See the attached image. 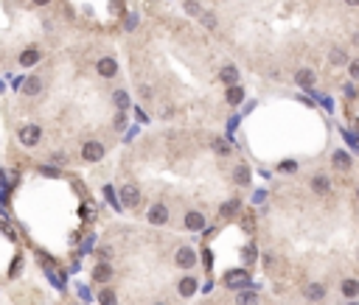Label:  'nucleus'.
I'll use <instances>...</instances> for the list:
<instances>
[{
  "instance_id": "f257e3e1",
  "label": "nucleus",
  "mask_w": 359,
  "mask_h": 305,
  "mask_svg": "<svg viewBox=\"0 0 359 305\" xmlns=\"http://www.w3.org/2000/svg\"><path fill=\"white\" fill-rule=\"evenodd\" d=\"M225 286H227V288H247V286H250L247 269H230V272L225 275Z\"/></svg>"
},
{
  "instance_id": "f03ea898",
  "label": "nucleus",
  "mask_w": 359,
  "mask_h": 305,
  "mask_svg": "<svg viewBox=\"0 0 359 305\" xmlns=\"http://www.w3.org/2000/svg\"><path fill=\"white\" fill-rule=\"evenodd\" d=\"M39 138H43V129H39V126H34V123H31V126H23V129H20V143L28 146V149H31V146H37Z\"/></svg>"
},
{
  "instance_id": "7ed1b4c3",
  "label": "nucleus",
  "mask_w": 359,
  "mask_h": 305,
  "mask_svg": "<svg viewBox=\"0 0 359 305\" xmlns=\"http://www.w3.org/2000/svg\"><path fill=\"white\" fill-rule=\"evenodd\" d=\"M82 157H85L87 162H98V160H104V146L98 143V140H90V143L82 146Z\"/></svg>"
},
{
  "instance_id": "20e7f679",
  "label": "nucleus",
  "mask_w": 359,
  "mask_h": 305,
  "mask_svg": "<svg viewBox=\"0 0 359 305\" xmlns=\"http://www.w3.org/2000/svg\"><path fill=\"white\" fill-rule=\"evenodd\" d=\"M118 199H121L124 207H138V202H140V191H138L135 185H124L121 193H118Z\"/></svg>"
},
{
  "instance_id": "39448f33",
  "label": "nucleus",
  "mask_w": 359,
  "mask_h": 305,
  "mask_svg": "<svg viewBox=\"0 0 359 305\" xmlns=\"http://www.w3.org/2000/svg\"><path fill=\"white\" fill-rule=\"evenodd\" d=\"M169 222V207H166L163 202H157V204H152V207H149V224H166Z\"/></svg>"
},
{
  "instance_id": "423d86ee",
  "label": "nucleus",
  "mask_w": 359,
  "mask_h": 305,
  "mask_svg": "<svg viewBox=\"0 0 359 305\" xmlns=\"http://www.w3.org/2000/svg\"><path fill=\"white\" fill-rule=\"evenodd\" d=\"M174 260H177L180 269H191V266L196 264V255H194V249H188V246H180L177 255H174Z\"/></svg>"
},
{
  "instance_id": "0eeeda50",
  "label": "nucleus",
  "mask_w": 359,
  "mask_h": 305,
  "mask_svg": "<svg viewBox=\"0 0 359 305\" xmlns=\"http://www.w3.org/2000/svg\"><path fill=\"white\" fill-rule=\"evenodd\" d=\"M96 70H98V76H101V78H112L118 73V62L112 59V56H104V59L96 65Z\"/></svg>"
},
{
  "instance_id": "6e6552de",
  "label": "nucleus",
  "mask_w": 359,
  "mask_h": 305,
  "mask_svg": "<svg viewBox=\"0 0 359 305\" xmlns=\"http://www.w3.org/2000/svg\"><path fill=\"white\" fill-rule=\"evenodd\" d=\"M311 191H314L317 196H326V193L331 191L329 177H326V173H314V177H311Z\"/></svg>"
},
{
  "instance_id": "1a4fd4ad",
  "label": "nucleus",
  "mask_w": 359,
  "mask_h": 305,
  "mask_svg": "<svg viewBox=\"0 0 359 305\" xmlns=\"http://www.w3.org/2000/svg\"><path fill=\"white\" fill-rule=\"evenodd\" d=\"M185 227H188L191 233H202V230H205V215L196 213V210H191V213L185 215Z\"/></svg>"
},
{
  "instance_id": "9d476101",
  "label": "nucleus",
  "mask_w": 359,
  "mask_h": 305,
  "mask_svg": "<svg viewBox=\"0 0 359 305\" xmlns=\"http://www.w3.org/2000/svg\"><path fill=\"white\" fill-rule=\"evenodd\" d=\"M93 280L96 283H110L112 280V266L107 264V260H101V264L93 269Z\"/></svg>"
},
{
  "instance_id": "9b49d317",
  "label": "nucleus",
  "mask_w": 359,
  "mask_h": 305,
  "mask_svg": "<svg viewBox=\"0 0 359 305\" xmlns=\"http://www.w3.org/2000/svg\"><path fill=\"white\" fill-rule=\"evenodd\" d=\"M20 90H23L25 96H39V90H43V78H39V76H31V78H25Z\"/></svg>"
},
{
  "instance_id": "f8f14e48",
  "label": "nucleus",
  "mask_w": 359,
  "mask_h": 305,
  "mask_svg": "<svg viewBox=\"0 0 359 305\" xmlns=\"http://www.w3.org/2000/svg\"><path fill=\"white\" fill-rule=\"evenodd\" d=\"M39 59H43V54H39L37 48H25L23 54H20V65H23V67H31V65H37Z\"/></svg>"
},
{
  "instance_id": "ddd939ff",
  "label": "nucleus",
  "mask_w": 359,
  "mask_h": 305,
  "mask_svg": "<svg viewBox=\"0 0 359 305\" xmlns=\"http://www.w3.org/2000/svg\"><path fill=\"white\" fill-rule=\"evenodd\" d=\"M295 84L303 87V90L314 87V73H311V70H298V73H295Z\"/></svg>"
},
{
  "instance_id": "4468645a",
  "label": "nucleus",
  "mask_w": 359,
  "mask_h": 305,
  "mask_svg": "<svg viewBox=\"0 0 359 305\" xmlns=\"http://www.w3.org/2000/svg\"><path fill=\"white\" fill-rule=\"evenodd\" d=\"M219 78H222L225 84H230V87H233V84H238V70H236V65H225V67H222V73H219Z\"/></svg>"
},
{
  "instance_id": "2eb2a0df",
  "label": "nucleus",
  "mask_w": 359,
  "mask_h": 305,
  "mask_svg": "<svg viewBox=\"0 0 359 305\" xmlns=\"http://www.w3.org/2000/svg\"><path fill=\"white\" fill-rule=\"evenodd\" d=\"M306 297H309L311 302L323 299V297H326V286H320V283H311V286H306Z\"/></svg>"
},
{
  "instance_id": "dca6fc26",
  "label": "nucleus",
  "mask_w": 359,
  "mask_h": 305,
  "mask_svg": "<svg viewBox=\"0 0 359 305\" xmlns=\"http://www.w3.org/2000/svg\"><path fill=\"white\" fill-rule=\"evenodd\" d=\"M242 101H244V87L233 84L230 90H227V104H233V107H236V104H242Z\"/></svg>"
},
{
  "instance_id": "f3484780",
  "label": "nucleus",
  "mask_w": 359,
  "mask_h": 305,
  "mask_svg": "<svg viewBox=\"0 0 359 305\" xmlns=\"http://www.w3.org/2000/svg\"><path fill=\"white\" fill-rule=\"evenodd\" d=\"M334 168H340V171H345V168H351V154H345V151H334Z\"/></svg>"
},
{
  "instance_id": "a211bd4d",
  "label": "nucleus",
  "mask_w": 359,
  "mask_h": 305,
  "mask_svg": "<svg viewBox=\"0 0 359 305\" xmlns=\"http://www.w3.org/2000/svg\"><path fill=\"white\" fill-rule=\"evenodd\" d=\"M104 196H107V202H110V204H112V207H115V210H124L121 199H118V191H115V188H112V185H107V188H104Z\"/></svg>"
},
{
  "instance_id": "6ab92c4d",
  "label": "nucleus",
  "mask_w": 359,
  "mask_h": 305,
  "mask_svg": "<svg viewBox=\"0 0 359 305\" xmlns=\"http://www.w3.org/2000/svg\"><path fill=\"white\" fill-rule=\"evenodd\" d=\"M98 302L101 305H118V297H115L112 288H101V291H98Z\"/></svg>"
},
{
  "instance_id": "aec40b11",
  "label": "nucleus",
  "mask_w": 359,
  "mask_h": 305,
  "mask_svg": "<svg viewBox=\"0 0 359 305\" xmlns=\"http://www.w3.org/2000/svg\"><path fill=\"white\" fill-rule=\"evenodd\" d=\"M236 305H258V294L256 291H242L236 297Z\"/></svg>"
},
{
  "instance_id": "412c9836",
  "label": "nucleus",
  "mask_w": 359,
  "mask_h": 305,
  "mask_svg": "<svg viewBox=\"0 0 359 305\" xmlns=\"http://www.w3.org/2000/svg\"><path fill=\"white\" fill-rule=\"evenodd\" d=\"M213 151H216V154L219 157H227L230 154V143H227V140H222V138H213Z\"/></svg>"
},
{
  "instance_id": "4be33fe9",
  "label": "nucleus",
  "mask_w": 359,
  "mask_h": 305,
  "mask_svg": "<svg viewBox=\"0 0 359 305\" xmlns=\"http://www.w3.org/2000/svg\"><path fill=\"white\" fill-rule=\"evenodd\" d=\"M219 213H222V219H230V215H236V213H238V199H230V202H225Z\"/></svg>"
},
{
  "instance_id": "5701e85b",
  "label": "nucleus",
  "mask_w": 359,
  "mask_h": 305,
  "mask_svg": "<svg viewBox=\"0 0 359 305\" xmlns=\"http://www.w3.org/2000/svg\"><path fill=\"white\" fill-rule=\"evenodd\" d=\"M194 291H196V280H194V277H185V280H180V294H183V297H191Z\"/></svg>"
},
{
  "instance_id": "b1692460",
  "label": "nucleus",
  "mask_w": 359,
  "mask_h": 305,
  "mask_svg": "<svg viewBox=\"0 0 359 305\" xmlns=\"http://www.w3.org/2000/svg\"><path fill=\"white\" fill-rule=\"evenodd\" d=\"M112 101H115V107L121 109V112H127L129 109V96L124 90H115V96H112Z\"/></svg>"
},
{
  "instance_id": "393cba45",
  "label": "nucleus",
  "mask_w": 359,
  "mask_h": 305,
  "mask_svg": "<svg viewBox=\"0 0 359 305\" xmlns=\"http://www.w3.org/2000/svg\"><path fill=\"white\" fill-rule=\"evenodd\" d=\"M342 294L353 299L359 294V280H342Z\"/></svg>"
},
{
  "instance_id": "a878e982",
  "label": "nucleus",
  "mask_w": 359,
  "mask_h": 305,
  "mask_svg": "<svg viewBox=\"0 0 359 305\" xmlns=\"http://www.w3.org/2000/svg\"><path fill=\"white\" fill-rule=\"evenodd\" d=\"M233 177H236V185H247V182H250V168L247 165H238Z\"/></svg>"
},
{
  "instance_id": "bb28decb",
  "label": "nucleus",
  "mask_w": 359,
  "mask_h": 305,
  "mask_svg": "<svg viewBox=\"0 0 359 305\" xmlns=\"http://www.w3.org/2000/svg\"><path fill=\"white\" fill-rule=\"evenodd\" d=\"M345 62H348V56L342 54L340 48H334V51H331V65H345Z\"/></svg>"
},
{
  "instance_id": "cd10ccee",
  "label": "nucleus",
  "mask_w": 359,
  "mask_h": 305,
  "mask_svg": "<svg viewBox=\"0 0 359 305\" xmlns=\"http://www.w3.org/2000/svg\"><path fill=\"white\" fill-rule=\"evenodd\" d=\"M200 20H202V25H205V28H216V17H213L211 12H202Z\"/></svg>"
},
{
  "instance_id": "c85d7f7f",
  "label": "nucleus",
  "mask_w": 359,
  "mask_h": 305,
  "mask_svg": "<svg viewBox=\"0 0 359 305\" xmlns=\"http://www.w3.org/2000/svg\"><path fill=\"white\" fill-rule=\"evenodd\" d=\"M185 12H188V14H202V9H200L196 0H185Z\"/></svg>"
},
{
  "instance_id": "c756f323",
  "label": "nucleus",
  "mask_w": 359,
  "mask_h": 305,
  "mask_svg": "<svg viewBox=\"0 0 359 305\" xmlns=\"http://www.w3.org/2000/svg\"><path fill=\"white\" fill-rule=\"evenodd\" d=\"M348 70H351V76H353V78H356V81H359V59H353L351 65H348Z\"/></svg>"
},
{
  "instance_id": "7c9ffc66",
  "label": "nucleus",
  "mask_w": 359,
  "mask_h": 305,
  "mask_svg": "<svg viewBox=\"0 0 359 305\" xmlns=\"http://www.w3.org/2000/svg\"><path fill=\"white\" fill-rule=\"evenodd\" d=\"M43 173H45V177H59V171H56V168H45V165H43Z\"/></svg>"
},
{
  "instance_id": "2f4dec72",
  "label": "nucleus",
  "mask_w": 359,
  "mask_h": 305,
  "mask_svg": "<svg viewBox=\"0 0 359 305\" xmlns=\"http://www.w3.org/2000/svg\"><path fill=\"white\" fill-rule=\"evenodd\" d=\"M138 25V17H127V31H132Z\"/></svg>"
},
{
  "instance_id": "473e14b6",
  "label": "nucleus",
  "mask_w": 359,
  "mask_h": 305,
  "mask_svg": "<svg viewBox=\"0 0 359 305\" xmlns=\"http://www.w3.org/2000/svg\"><path fill=\"white\" fill-rule=\"evenodd\" d=\"M244 257H247V260H253V257H256V249H253V246H247V249H244Z\"/></svg>"
},
{
  "instance_id": "72a5a7b5",
  "label": "nucleus",
  "mask_w": 359,
  "mask_h": 305,
  "mask_svg": "<svg viewBox=\"0 0 359 305\" xmlns=\"http://www.w3.org/2000/svg\"><path fill=\"white\" fill-rule=\"evenodd\" d=\"M345 96H348V98H353V96H356V90H353V84H348V87H345Z\"/></svg>"
},
{
  "instance_id": "f704fd0d",
  "label": "nucleus",
  "mask_w": 359,
  "mask_h": 305,
  "mask_svg": "<svg viewBox=\"0 0 359 305\" xmlns=\"http://www.w3.org/2000/svg\"><path fill=\"white\" fill-rule=\"evenodd\" d=\"M45 3H51V0H34V6H45Z\"/></svg>"
},
{
  "instance_id": "c9c22d12",
  "label": "nucleus",
  "mask_w": 359,
  "mask_h": 305,
  "mask_svg": "<svg viewBox=\"0 0 359 305\" xmlns=\"http://www.w3.org/2000/svg\"><path fill=\"white\" fill-rule=\"evenodd\" d=\"M348 6H359V0H345Z\"/></svg>"
},
{
  "instance_id": "e433bc0d",
  "label": "nucleus",
  "mask_w": 359,
  "mask_h": 305,
  "mask_svg": "<svg viewBox=\"0 0 359 305\" xmlns=\"http://www.w3.org/2000/svg\"><path fill=\"white\" fill-rule=\"evenodd\" d=\"M353 42H356V45H359V34H356V36H353Z\"/></svg>"
},
{
  "instance_id": "4c0bfd02",
  "label": "nucleus",
  "mask_w": 359,
  "mask_h": 305,
  "mask_svg": "<svg viewBox=\"0 0 359 305\" xmlns=\"http://www.w3.org/2000/svg\"><path fill=\"white\" fill-rule=\"evenodd\" d=\"M356 199H359V191H356Z\"/></svg>"
},
{
  "instance_id": "58836bf2",
  "label": "nucleus",
  "mask_w": 359,
  "mask_h": 305,
  "mask_svg": "<svg viewBox=\"0 0 359 305\" xmlns=\"http://www.w3.org/2000/svg\"><path fill=\"white\" fill-rule=\"evenodd\" d=\"M351 305H356V302H351Z\"/></svg>"
},
{
  "instance_id": "ea45409f",
  "label": "nucleus",
  "mask_w": 359,
  "mask_h": 305,
  "mask_svg": "<svg viewBox=\"0 0 359 305\" xmlns=\"http://www.w3.org/2000/svg\"><path fill=\"white\" fill-rule=\"evenodd\" d=\"M157 305H163V302H157Z\"/></svg>"
}]
</instances>
